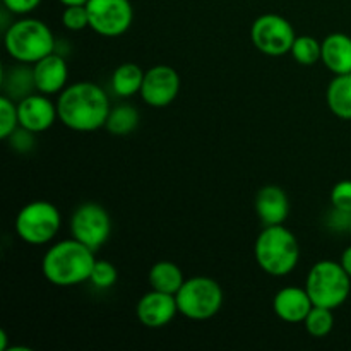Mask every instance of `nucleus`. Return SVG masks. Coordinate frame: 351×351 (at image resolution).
I'll return each mask as SVG.
<instances>
[{"instance_id": "nucleus-18", "label": "nucleus", "mask_w": 351, "mask_h": 351, "mask_svg": "<svg viewBox=\"0 0 351 351\" xmlns=\"http://www.w3.org/2000/svg\"><path fill=\"white\" fill-rule=\"evenodd\" d=\"M2 89L3 95L9 96L14 101H19V99L26 98L27 95L36 91L33 65L17 62V65H14V67L5 69L2 75Z\"/></svg>"}, {"instance_id": "nucleus-24", "label": "nucleus", "mask_w": 351, "mask_h": 351, "mask_svg": "<svg viewBox=\"0 0 351 351\" xmlns=\"http://www.w3.org/2000/svg\"><path fill=\"white\" fill-rule=\"evenodd\" d=\"M304 326L305 331L312 338H326L335 328V315H332L331 308L314 305L307 317H305Z\"/></svg>"}, {"instance_id": "nucleus-23", "label": "nucleus", "mask_w": 351, "mask_h": 351, "mask_svg": "<svg viewBox=\"0 0 351 351\" xmlns=\"http://www.w3.org/2000/svg\"><path fill=\"white\" fill-rule=\"evenodd\" d=\"M290 53L297 64L311 67V65L321 62L322 41H317L311 34H302V36L295 38Z\"/></svg>"}, {"instance_id": "nucleus-27", "label": "nucleus", "mask_w": 351, "mask_h": 351, "mask_svg": "<svg viewBox=\"0 0 351 351\" xmlns=\"http://www.w3.org/2000/svg\"><path fill=\"white\" fill-rule=\"evenodd\" d=\"M62 26L69 31H82L89 27V12L86 5H67L62 12Z\"/></svg>"}, {"instance_id": "nucleus-31", "label": "nucleus", "mask_w": 351, "mask_h": 351, "mask_svg": "<svg viewBox=\"0 0 351 351\" xmlns=\"http://www.w3.org/2000/svg\"><path fill=\"white\" fill-rule=\"evenodd\" d=\"M339 263H341V266L345 267L346 273L351 276V245L346 247L345 250H343L341 254V259H339Z\"/></svg>"}, {"instance_id": "nucleus-7", "label": "nucleus", "mask_w": 351, "mask_h": 351, "mask_svg": "<svg viewBox=\"0 0 351 351\" xmlns=\"http://www.w3.org/2000/svg\"><path fill=\"white\" fill-rule=\"evenodd\" d=\"M178 314L191 321H208L223 307V288L209 276L187 278L175 295Z\"/></svg>"}, {"instance_id": "nucleus-2", "label": "nucleus", "mask_w": 351, "mask_h": 351, "mask_svg": "<svg viewBox=\"0 0 351 351\" xmlns=\"http://www.w3.org/2000/svg\"><path fill=\"white\" fill-rule=\"evenodd\" d=\"M95 263V250L71 237L50 245L41 259V273L53 287L71 288L89 281Z\"/></svg>"}, {"instance_id": "nucleus-3", "label": "nucleus", "mask_w": 351, "mask_h": 351, "mask_svg": "<svg viewBox=\"0 0 351 351\" xmlns=\"http://www.w3.org/2000/svg\"><path fill=\"white\" fill-rule=\"evenodd\" d=\"M254 257L257 266L269 276H288L298 266L300 243L285 225L264 226L254 243Z\"/></svg>"}, {"instance_id": "nucleus-8", "label": "nucleus", "mask_w": 351, "mask_h": 351, "mask_svg": "<svg viewBox=\"0 0 351 351\" xmlns=\"http://www.w3.org/2000/svg\"><path fill=\"white\" fill-rule=\"evenodd\" d=\"M250 38L261 53L267 57H283L291 51L297 34L287 17L269 12L254 21Z\"/></svg>"}, {"instance_id": "nucleus-11", "label": "nucleus", "mask_w": 351, "mask_h": 351, "mask_svg": "<svg viewBox=\"0 0 351 351\" xmlns=\"http://www.w3.org/2000/svg\"><path fill=\"white\" fill-rule=\"evenodd\" d=\"M180 86V75L171 65L158 64L146 71L139 95L151 108H165L177 99Z\"/></svg>"}, {"instance_id": "nucleus-34", "label": "nucleus", "mask_w": 351, "mask_h": 351, "mask_svg": "<svg viewBox=\"0 0 351 351\" xmlns=\"http://www.w3.org/2000/svg\"><path fill=\"white\" fill-rule=\"evenodd\" d=\"M348 232H350V235H351V218H350V228H348Z\"/></svg>"}, {"instance_id": "nucleus-12", "label": "nucleus", "mask_w": 351, "mask_h": 351, "mask_svg": "<svg viewBox=\"0 0 351 351\" xmlns=\"http://www.w3.org/2000/svg\"><path fill=\"white\" fill-rule=\"evenodd\" d=\"M17 113H19V127L34 134L47 132L55 120H58L57 103L51 101L48 95L38 91L17 101Z\"/></svg>"}, {"instance_id": "nucleus-6", "label": "nucleus", "mask_w": 351, "mask_h": 351, "mask_svg": "<svg viewBox=\"0 0 351 351\" xmlns=\"http://www.w3.org/2000/svg\"><path fill=\"white\" fill-rule=\"evenodd\" d=\"M17 237L33 247L53 242L62 228V215L50 201H31L19 209L14 221Z\"/></svg>"}, {"instance_id": "nucleus-16", "label": "nucleus", "mask_w": 351, "mask_h": 351, "mask_svg": "<svg viewBox=\"0 0 351 351\" xmlns=\"http://www.w3.org/2000/svg\"><path fill=\"white\" fill-rule=\"evenodd\" d=\"M256 215L264 226L285 225L290 215L288 194L278 185H266L256 195Z\"/></svg>"}, {"instance_id": "nucleus-33", "label": "nucleus", "mask_w": 351, "mask_h": 351, "mask_svg": "<svg viewBox=\"0 0 351 351\" xmlns=\"http://www.w3.org/2000/svg\"><path fill=\"white\" fill-rule=\"evenodd\" d=\"M58 2H60L64 7H67V5H86L89 0H58Z\"/></svg>"}, {"instance_id": "nucleus-14", "label": "nucleus", "mask_w": 351, "mask_h": 351, "mask_svg": "<svg viewBox=\"0 0 351 351\" xmlns=\"http://www.w3.org/2000/svg\"><path fill=\"white\" fill-rule=\"evenodd\" d=\"M33 75L38 93H43L48 96L60 95L69 86L67 60L64 58V55L55 50L53 53L47 55L36 64H33Z\"/></svg>"}, {"instance_id": "nucleus-17", "label": "nucleus", "mask_w": 351, "mask_h": 351, "mask_svg": "<svg viewBox=\"0 0 351 351\" xmlns=\"http://www.w3.org/2000/svg\"><path fill=\"white\" fill-rule=\"evenodd\" d=\"M321 62L335 75L351 74V36L331 33L322 40Z\"/></svg>"}, {"instance_id": "nucleus-32", "label": "nucleus", "mask_w": 351, "mask_h": 351, "mask_svg": "<svg viewBox=\"0 0 351 351\" xmlns=\"http://www.w3.org/2000/svg\"><path fill=\"white\" fill-rule=\"evenodd\" d=\"M9 350V336L5 329H0V351Z\"/></svg>"}, {"instance_id": "nucleus-19", "label": "nucleus", "mask_w": 351, "mask_h": 351, "mask_svg": "<svg viewBox=\"0 0 351 351\" xmlns=\"http://www.w3.org/2000/svg\"><path fill=\"white\" fill-rule=\"evenodd\" d=\"M144 74H146V71H143L137 64L123 62L113 71L112 77H110L112 91L119 98H132V96L139 95L141 88H143Z\"/></svg>"}, {"instance_id": "nucleus-9", "label": "nucleus", "mask_w": 351, "mask_h": 351, "mask_svg": "<svg viewBox=\"0 0 351 351\" xmlns=\"http://www.w3.org/2000/svg\"><path fill=\"white\" fill-rule=\"evenodd\" d=\"M112 235V218L98 202H82L71 216V237L88 245L89 249H101Z\"/></svg>"}, {"instance_id": "nucleus-20", "label": "nucleus", "mask_w": 351, "mask_h": 351, "mask_svg": "<svg viewBox=\"0 0 351 351\" xmlns=\"http://www.w3.org/2000/svg\"><path fill=\"white\" fill-rule=\"evenodd\" d=\"M326 103L335 117L351 120V74L335 75L326 89Z\"/></svg>"}, {"instance_id": "nucleus-30", "label": "nucleus", "mask_w": 351, "mask_h": 351, "mask_svg": "<svg viewBox=\"0 0 351 351\" xmlns=\"http://www.w3.org/2000/svg\"><path fill=\"white\" fill-rule=\"evenodd\" d=\"M3 9L14 16H29L41 5L43 0H2Z\"/></svg>"}, {"instance_id": "nucleus-28", "label": "nucleus", "mask_w": 351, "mask_h": 351, "mask_svg": "<svg viewBox=\"0 0 351 351\" xmlns=\"http://www.w3.org/2000/svg\"><path fill=\"white\" fill-rule=\"evenodd\" d=\"M331 204L335 209L351 215V180H341L331 189Z\"/></svg>"}, {"instance_id": "nucleus-26", "label": "nucleus", "mask_w": 351, "mask_h": 351, "mask_svg": "<svg viewBox=\"0 0 351 351\" xmlns=\"http://www.w3.org/2000/svg\"><path fill=\"white\" fill-rule=\"evenodd\" d=\"M117 280H119V271H117V267L110 261L96 259L91 271V276H89V283L96 290H108V288L115 287Z\"/></svg>"}, {"instance_id": "nucleus-1", "label": "nucleus", "mask_w": 351, "mask_h": 351, "mask_svg": "<svg viewBox=\"0 0 351 351\" xmlns=\"http://www.w3.org/2000/svg\"><path fill=\"white\" fill-rule=\"evenodd\" d=\"M110 110L105 89L89 81L69 84L57 98L58 120L74 132H95L105 127Z\"/></svg>"}, {"instance_id": "nucleus-10", "label": "nucleus", "mask_w": 351, "mask_h": 351, "mask_svg": "<svg viewBox=\"0 0 351 351\" xmlns=\"http://www.w3.org/2000/svg\"><path fill=\"white\" fill-rule=\"evenodd\" d=\"M89 29L99 36L117 38L129 31L134 21L130 0H89Z\"/></svg>"}, {"instance_id": "nucleus-29", "label": "nucleus", "mask_w": 351, "mask_h": 351, "mask_svg": "<svg viewBox=\"0 0 351 351\" xmlns=\"http://www.w3.org/2000/svg\"><path fill=\"white\" fill-rule=\"evenodd\" d=\"M34 136H36L34 132H29L27 129L19 127V129H16L10 134L7 141H9L10 147L17 151V153H29L34 147Z\"/></svg>"}, {"instance_id": "nucleus-21", "label": "nucleus", "mask_w": 351, "mask_h": 351, "mask_svg": "<svg viewBox=\"0 0 351 351\" xmlns=\"http://www.w3.org/2000/svg\"><path fill=\"white\" fill-rule=\"evenodd\" d=\"M187 278L184 276L180 267L171 261H160V263L153 264L147 274V281H149L151 290L163 291V293L177 295L182 285Z\"/></svg>"}, {"instance_id": "nucleus-15", "label": "nucleus", "mask_w": 351, "mask_h": 351, "mask_svg": "<svg viewBox=\"0 0 351 351\" xmlns=\"http://www.w3.org/2000/svg\"><path fill=\"white\" fill-rule=\"evenodd\" d=\"M311 297L307 290L300 287H285L276 291L273 298V311L283 322L288 324H304L305 317L312 311Z\"/></svg>"}, {"instance_id": "nucleus-5", "label": "nucleus", "mask_w": 351, "mask_h": 351, "mask_svg": "<svg viewBox=\"0 0 351 351\" xmlns=\"http://www.w3.org/2000/svg\"><path fill=\"white\" fill-rule=\"evenodd\" d=\"M305 290L312 304L317 307H341L351 293V276L336 261H319L308 269L305 278Z\"/></svg>"}, {"instance_id": "nucleus-4", "label": "nucleus", "mask_w": 351, "mask_h": 351, "mask_svg": "<svg viewBox=\"0 0 351 351\" xmlns=\"http://www.w3.org/2000/svg\"><path fill=\"white\" fill-rule=\"evenodd\" d=\"M3 47L12 60L33 65L53 53L57 50V41L47 23L23 16L5 29Z\"/></svg>"}, {"instance_id": "nucleus-22", "label": "nucleus", "mask_w": 351, "mask_h": 351, "mask_svg": "<svg viewBox=\"0 0 351 351\" xmlns=\"http://www.w3.org/2000/svg\"><path fill=\"white\" fill-rule=\"evenodd\" d=\"M139 125V112H137L136 106L127 105V103H122V105L112 106L108 113V119H106L105 129L108 130L112 136H129Z\"/></svg>"}, {"instance_id": "nucleus-25", "label": "nucleus", "mask_w": 351, "mask_h": 351, "mask_svg": "<svg viewBox=\"0 0 351 351\" xmlns=\"http://www.w3.org/2000/svg\"><path fill=\"white\" fill-rule=\"evenodd\" d=\"M16 129H19L17 101L2 95L0 96V139L7 141Z\"/></svg>"}, {"instance_id": "nucleus-13", "label": "nucleus", "mask_w": 351, "mask_h": 351, "mask_svg": "<svg viewBox=\"0 0 351 351\" xmlns=\"http://www.w3.org/2000/svg\"><path fill=\"white\" fill-rule=\"evenodd\" d=\"M178 314L175 295L149 290L139 298L136 305L137 321L149 329H161L170 324Z\"/></svg>"}]
</instances>
